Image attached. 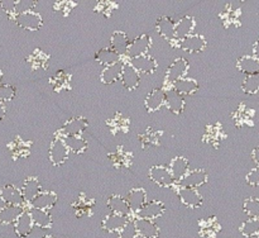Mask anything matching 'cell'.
<instances>
[{"instance_id":"obj_1","label":"cell","mask_w":259,"mask_h":238,"mask_svg":"<svg viewBox=\"0 0 259 238\" xmlns=\"http://www.w3.org/2000/svg\"><path fill=\"white\" fill-rule=\"evenodd\" d=\"M48 156H50V161L55 166H61L65 164L70 156V151H68L67 146L63 142L62 137L57 136L50 144V149H48Z\"/></svg>"},{"instance_id":"obj_2","label":"cell","mask_w":259,"mask_h":238,"mask_svg":"<svg viewBox=\"0 0 259 238\" xmlns=\"http://www.w3.org/2000/svg\"><path fill=\"white\" fill-rule=\"evenodd\" d=\"M12 18L15 22L18 27L23 28L25 30H30V32H35L39 29L43 24L42 15L37 12H28L23 13V14H14Z\"/></svg>"},{"instance_id":"obj_3","label":"cell","mask_w":259,"mask_h":238,"mask_svg":"<svg viewBox=\"0 0 259 238\" xmlns=\"http://www.w3.org/2000/svg\"><path fill=\"white\" fill-rule=\"evenodd\" d=\"M189 68H190V65L189 62H187L186 58L184 57L176 58V60L168 66V68H167L166 76H164V81H166V84L172 85V84H175L176 81H179L180 78H184L185 76H186Z\"/></svg>"},{"instance_id":"obj_4","label":"cell","mask_w":259,"mask_h":238,"mask_svg":"<svg viewBox=\"0 0 259 238\" xmlns=\"http://www.w3.org/2000/svg\"><path fill=\"white\" fill-rule=\"evenodd\" d=\"M152 47V38L148 34H141L138 37L134 38L128 46L125 55L128 56L129 60L134 57H139V56L147 55Z\"/></svg>"},{"instance_id":"obj_5","label":"cell","mask_w":259,"mask_h":238,"mask_svg":"<svg viewBox=\"0 0 259 238\" xmlns=\"http://www.w3.org/2000/svg\"><path fill=\"white\" fill-rule=\"evenodd\" d=\"M177 47L181 48V50L186 51L190 53H200L202 51H205L206 48V39L202 34H192L187 35L186 38L181 41H177Z\"/></svg>"},{"instance_id":"obj_6","label":"cell","mask_w":259,"mask_h":238,"mask_svg":"<svg viewBox=\"0 0 259 238\" xmlns=\"http://www.w3.org/2000/svg\"><path fill=\"white\" fill-rule=\"evenodd\" d=\"M148 176L154 184L163 187H169L175 184L174 177H172L171 171L168 167L162 166V165H154L149 169Z\"/></svg>"},{"instance_id":"obj_7","label":"cell","mask_w":259,"mask_h":238,"mask_svg":"<svg viewBox=\"0 0 259 238\" xmlns=\"http://www.w3.org/2000/svg\"><path fill=\"white\" fill-rule=\"evenodd\" d=\"M88 126V119L82 118V116H73V118H71L70 121H67L63 124L62 129L60 132H57V136H81L86 131Z\"/></svg>"},{"instance_id":"obj_8","label":"cell","mask_w":259,"mask_h":238,"mask_svg":"<svg viewBox=\"0 0 259 238\" xmlns=\"http://www.w3.org/2000/svg\"><path fill=\"white\" fill-rule=\"evenodd\" d=\"M139 73H148V75H152L157 71L158 68V62L156 61V58L153 56H151L149 53L143 56H139V57L131 58L128 61Z\"/></svg>"},{"instance_id":"obj_9","label":"cell","mask_w":259,"mask_h":238,"mask_svg":"<svg viewBox=\"0 0 259 238\" xmlns=\"http://www.w3.org/2000/svg\"><path fill=\"white\" fill-rule=\"evenodd\" d=\"M209 180V174L202 169L191 170L187 172L186 176L179 182L180 186L191 187V189H199L202 185H205Z\"/></svg>"},{"instance_id":"obj_10","label":"cell","mask_w":259,"mask_h":238,"mask_svg":"<svg viewBox=\"0 0 259 238\" xmlns=\"http://www.w3.org/2000/svg\"><path fill=\"white\" fill-rule=\"evenodd\" d=\"M0 200L5 205H22V207H24L25 204L20 189H18L13 184H7L0 189Z\"/></svg>"},{"instance_id":"obj_11","label":"cell","mask_w":259,"mask_h":238,"mask_svg":"<svg viewBox=\"0 0 259 238\" xmlns=\"http://www.w3.org/2000/svg\"><path fill=\"white\" fill-rule=\"evenodd\" d=\"M177 194H179V197L182 204L189 208H192V209L200 208L202 205V202H204L202 195L200 194V191L197 189L180 186L177 189Z\"/></svg>"},{"instance_id":"obj_12","label":"cell","mask_w":259,"mask_h":238,"mask_svg":"<svg viewBox=\"0 0 259 238\" xmlns=\"http://www.w3.org/2000/svg\"><path fill=\"white\" fill-rule=\"evenodd\" d=\"M120 81L126 90L134 91L138 88L139 84H141V73H139L131 63L124 62Z\"/></svg>"},{"instance_id":"obj_13","label":"cell","mask_w":259,"mask_h":238,"mask_svg":"<svg viewBox=\"0 0 259 238\" xmlns=\"http://www.w3.org/2000/svg\"><path fill=\"white\" fill-rule=\"evenodd\" d=\"M164 210H166L164 203L159 202V200H152V202L146 203V205L137 213V218L154 220L161 217Z\"/></svg>"},{"instance_id":"obj_14","label":"cell","mask_w":259,"mask_h":238,"mask_svg":"<svg viewBox=\"0 0 259 238\" xmlns=\"http://www.w3.org/2000/svg\"><path fill=\"white\" fill-rule=\"evenodd\" d=\"M168 169L171 171L172 177H174V181L180 182L190 171V162L186 157L176 156L172 158Z\"/></svg>"},{"instance_id":"obj_15","label":"cell","mask_w":259,"mask_h":238,"mask_svg":"<svg viewBox=\"0 0 259 238\" xmlns=\"http://www.w3.org/2000/svg\"><path fill=\"white\" fill-rule=\"evenodd\" d=\"M134 224H136L137 233H138L139 237L157 238L159 235V228L153 220L137 218V219L134 220Z\"/></svg>"},{"instance_id":"obj_16","label":"cell","mask_w":259,"mask_h":238,"mask_svg":"<svg viewBox=\"0 0 259 238\" xmlns=\"http://www.w3.org/2000/svg\"><path fill=\"white\" fill-rule=\"evenodd\" d=\"M58 196L55 191H40L34 199L30 203V208L40 210H50L51 208L55 207L57 203Z\"/></svg>"},{"instance_id":"obj_17","label":"cell","mask_w":259,"mask_h":238,"mask_svg":"<svg viewBox=\"0 0 259 238\" xmlns=\"http://www.w3.org/2000/svg\"><path fill=\"white\" fill-rule=\"evenodd\" d=\"M126 202H128L131 212L137 214L147 203L146 190H144L143 187H134V189H132L131 191H129L128 197H126Z\"/></svg>"},{"instance_id":"obj_18","label":"cell","mask_w":259,"mask_h":238,"mask_svg":"<svg viewBox=\"0 0 259 238\" xmlns=\"http://www.w3.org/2000/svg\"><path fill=\"white\" fill-rule=\"evenodd\" d=\"M164 105L172 113L181 114L185 109V99L181 94H179L171 88L164 91Z\"/></svg>"},{"instance_id":"obj_19","label":"cell","mask_w":259,"mask_h":238,"mask_svg":"<svg viewBox=\"0 0 259 238\" xmlns=\"http://www.w3.org/2000/svg\"><path fill=\"white\" fill-rule=\"evenodd\" d=\"M195 18L191 15H185L179 22L175 24V39L181 41L186 38L187 35L192 34L195 29Z\"/></svg>"},{"instance_id":"obj_20","label":"cell","mask_w":259,"mask_h":238,"mask_svg":"<svg viewBox=\"0 0 259 238\" xmlns=\"http://www.w3.org/2000/svg\"><path fill=\"white\" fill-rule=\"evenodd\" d=\"M22 191L23 197H24V202L25 204H30L32 200L39 194L42 190H40V184H39V180L34 176H29L24 180L23 182V186L20 189Z\"/></svg>"},{"instance_id":"obj_21","label":"cell","mask_w":259,"mask_h":238,"mask_svg":"<svg viewBox=\"0 0 259 238\" xmlns=\"http://www.w3.org/2000/svg\"><path fill=\"white\" fill-rule=\"evenodd\" d=\"M25 212L22 205H4L0 208V224H14L15 220Z\"/></svg>"},{"instance_id":"obj_22","label":"cell","mask_w":259,"mask_h":238,"mask_svg":"<svg viewBox=\"0 0 259 238\" xmlns=\"http://www.w3.org/2000/svg\"><path fill=\"white\" fill-rule=\"evenodd\" d=\"M128 220L129 217H124V215L111 213V214L106 215V217L104 218L103 223H101V227H103V229H105L106 232L109 233H119Z\"/></svg>"},{"instance_id":"obj_23","label":"cell","mask_w":259,"mask_h":238,"mask_svg":"<svg viewBox=\"0 0 259 238\" xmlns=\"http://www.w3.org/2000/svg\"><path fill=\"white\" fill-rule=\"evenodd\" d=\"M123 66H124V61H119V62L114 63V65L106 66V67L103 68L100 73V81L103 84H113L115 81L120 80L121 76V71H123Z\"/></svg>"},{"instance_id":"obj_24","label":"cell","mask_w":259,"mask_h":238,"mask_svg":"<svg viewBox=\"0 0 259 238\" xmlns=\"http://www.w3.org/2000/svg\"><path fill=\"white\" fill-rule=\"evenodd\" d=\"M175 24L174 19L167 15H162L157 19V32L164 38V39L169 41V42H174L175 41Z\"/></svg>"},{"instance_id":"obj_25","label":"cell","mask_w":259,"mask_h":238,"mask_svg":"<svg viewBox=\"0 0 259 238\" xmlns=\"http://www.w3.org/2000/svg\"><path fill=\"white\" fill-rule=\"evenodd\" d=\"M144 105H146L148 113H154V111L158 110L159 108L164 105V91L162 89H153L147 95Z\"/></svg>"},{"instance_id":"obj_26","label":"cell","mask_w":259,"mask_h":238,"mask_svg":"<svg viewBox=\"0 0 259 238\" xmlns=\"http://www.w3.org/2000/svg\"><path fill=\"white\" fill-rule=\"evenodd\" d=\"M33 220L32 217H30L29 212L25 210L14 223V230H15V234L18 237H27V235L30 234L33 229Z\"/></svg>"},{"instance_id":"obj_27","label":"cell","mask_w":259,"mask_h":238,"mask_svg":"<svg viewBox=\"0 0 259 238\" xmlns=\"http://www.w3.org/2000/svg\"><path fill=\"white\" fill-rule=\"evenodd\" d=\"M254 110L250 109L249 106H247L245 104H240L238 106L237 110L234 111V118L235 124L238 127H243V126H252L253 124V119H254Z\"/></svg>"},{"instance_id":"obj_28","label":"cell","mask_w":259,"mask_h":238,"mask_svg":"<svg viewBox=\"0 0 259 238\" xmlns=\"http://www.w3.org/2000/svg\"><path fill=\"white\" fill-rule=\"evenodd\" d=\"M108 208L110 209L111 213H114V214L124 215V217H129V213H132L131 209H129L126 199H124L123 196H120V195L118 194H114L109 197Z\"/></svg>"},{"instance_id":"obj_29","label":"cell","mask_w":259,"mask_h":238,"mask_svg":"<svg viewBox=\"0 0 259 238\" xmlns=\"http://www.w3.org/2000/svg\"><path fill=\"white\" fill-rule=\"evenodd\" d=\"M131 43L128 35L123 30H115L110 37V48L118 52L119 55H125L128 46Z\"/></svg>"},{"instance_id":"obj_30","label":"cell","mask_w":259,"mask_h":238,"mask_svg":"<svg viewBox=\"0 0 259 238\" xmlns=\"http://www.w3.org/2000/svg\"><path fill=\"white\" fill-rule=\"evenodd\" d=\"M172 89L177 91L179 94L184 95H192L199 90V83L195 78L191 77H184L180 78L175 84H172Z\"/></svg>"},{"instance_id":"obj_31","label":"cell","mask_w":259,"mask_h":238,"mask_svg":"<svg viewBox=\"0 0 259 238\" xmlns=\"http://www.w3.org/2000/svg\"><path fill=\"white\" fill-rule=\"evenodd\" d=\"M62 139L63 142H65L66 146H67L70 153L72 152V153L81 154L83 153L89 147L88 141L81 136H65L62 137Z\"/></svg>"},{"instance_id":"obj_32","label":"cell","mask_w":259,"mask_h":238,"mask_svg":"<svg viewBox=\"0 0 259 238\" xmlns=\"http://www.w3.org/2000/svg\"><path fill=\"white\" fill-rule=\"evenodd\" d=\"M237 68L240 72L245 75H253V73L259 72V61L253 57L252 55H245L238 60Z\"/></svg>"},{"instance_id":"obj_33","label":"cell","mask_w":259,"mask_h":238,"mask_svg":"<svg viewBox=\"0 0 259 238\" xmlns=\"http://www.w3.org/2000/svg\"><path fill=\"white\" fill-rule=\"evenodd\" d=\"M95 60L98 61L100 65L103 66H110L114 63L121 61V55H119L118 52H115L114 50H111L110 47L101 48L98 53L95 55Z\"/></svg>"},{"instance_id":"obj_34","label":"cell","mask_w":259,"mask_h":238,"mask_svg":"<svg viewBox=\"0 0 259 238\" xmlns=\"http://www.w3.org/2000/svg\"><path fill=\"white\" fill-rule=\"evenodd\" d=\"M29 214L32 217L33 225L39 228H48L52 225V215L50 214V212L47 210H40V209H34V208H30Z\"/></svg>"},{"instance_id":"obj_35","label":"cell","mask_w":259,"mask_h":238,"mask_svg":"<svg viewBox=\"0 0 259 238\" xmlns=\"http://www.w3.org/2000/svg\"><path fill=\"white\" fill-rule=\"evenodd\" d=\"M51 86L57 93L68 90L71 88V75L65 72V71H60V72H57L55 76L51 77Z\"/></svg>"},{"instance_id":"obj_36","label":"cell","mask_w":259,"mask_h":238,"mask_svg":"<svg viewBox=\"0 0 259 238\" xmlns=\"http://www.w3.org/2000/svg\"><path fill=\"white\" fill-rule=\"evenodd\" d=\"M48 60H50V56H47L40 50H34L32 55L27 58L32 70H46L48 66Z\"/></svg>"},{"instance_id":"obj_37","label":"cell","mask_w":259,"mask_h":238,"mask_svg":"<svg viewBox=\"0 0 259 238\" xmlns=\"http://www.w3.org/2000/svg\"><path fill=\"white\" fill-rule=\"evenodd\" d=\"M108 127L111 129L114 134L126 133L129 129V119L118 113L114 118L108 121Z\"/></svg>"},{"instance_id":"obj_38","label":"cell","mask_w":259,"mask_h":238,"mask_svg":"<svg viewBox=\"0 0 259 238\" xmlns=\"http://www.w3.org/2000/svg\"><path fill=\"white\" fill-rule=\"evenodd\" d=\"M9 148H10V151H12L14 160L29 154V143L25 141H23L20 137H17L14 141L10 142Z\"/></svg>"},{"instance_id":"obj_39","label":"cell","mask_w":259,"mask_h":238,"mask_svg":"<svg viewBox=\"0 0 259 238\" xmlns=\"http://www.w3.org/2000/svg\"><path fill=\"white\" fill-rule=\"evenodd\" d=\"M225 134L224 131H223L222 126L220 124H214V126H209L207 127L206 132H205V138L206 142L209 143L215 144V143H220V142L224 139Z\"/></svg>"},{"instance_id":"obj_40","label":"cell","mask_w":259,"mask_h":238,"mask_svg":"<svg viewBox=\"0 0 259 238\" xmlns=\"http://www.w3.org/2000/svg\"><path fill=\"white\" fill-rule=\"evenodd\" d=\"M220 225L217 218H207L201 222V234L207 238H215L217 233L219 232Z\"/></svg>"},{"instance_id":"obj_41","label":"cell","mask_w":259,"mask_h":238,"mask_svg":"<svg viewBox=\"0 0 259 238\" xmlns=\"http://www.w3.org/2000/svg\"><path fill=\"white\" fill-rule=\"evenodd\" d=\"M242 90L244 91L245 94H249V95H253V94H257L259 91V72L253 73V75H248L247 77L244 78L242 84Z\"/></svg>"},{"instance_id":"obj_42","label":"cell","mask_w":259,"mask_h":238,"mask_svg":"<svg viewBox=\"0 0 259 238\" xmlns=\"http://www.w3.org/2000/svg\"><path fill=\"white\" fill-rule=\"evenodd\" d=\"M240 233L244 237H254L259 234V219L249 218L240 225Z\"/></svg>"},{"instance_id":"obj_43","label":"cell","mask_w":259,"mask_h":238,"mask_svg":"<svg viewBox=\"0 0 259 238\" xmlns=\"http://www.w3.org/2000/svg\"><path fill=\"white\" fill-rule=\"evenodd\" d=\"M243 209H244L245 214L249 215V218H254L259 219V199L258 197H248L244 200L243 204Z\"/></svg>"},{"instance_id":"obj_44","label":"cell","mask_w":259,"mask_h":238,"mask_svg":"<svg viewBox=\"0 0 259 238\" xmlns=\"http://www.w3.org/2000/svg\"><path fill=\"white\" fill-rule=\"evenodd\" d=\"M240 17V9H234L232 4H228L225 7V10L222 13V18L224 20V23H229V24H235V23L239 22Z\"/></svg>"},{"instance_id":"obj_45","label":"cell","mask_w":259,"mask_h":238,"mask_svg":"<svg viewBox=\"0 0 259 238\" xmlns=\"http://www.w3.org/2000/svg\"><path fill=\"white\" fill-rule=\"evenodd\" d=\"M17 94V89L10 84H0V101L3 104L13 100Z\"/></svg>"},{"instance_id":"obj_46","label":"cell","mask_w":259,"mask_h":238,"mask_svg":"<svg viewBox=\"0 0 259 238\" xmlns=\"http://www.w3.org/2000/svg\"><path fill=\"white\" fill-rule=\"evenodd\" d=\"M138 237V233H137L136 224H134V220L129 219L128 222L125 223L121 230L119 232L118 238H137Z\"/></svg>"},{"instance_id":"obj_47","label":"cell","mask_w":259,"mask_h":238,"mask_svg":"<svg viewBox=\"0 0 259 238\" xmlns=\"http://www.w3.org/2000/svg\"><path fill=\"white\" fill-rule=\"evenodd\" d=\"M34 7V0H20V2H17V4H15L14 14H23V13L33 12Z\"/></svg>"},{"instance_id":"obj_48","label":"cell","mask_w":259,"mask_h":238,"mask_svg":"<svg viewBox=\"0 0 259 238\" xmlns=\"http://www.w3.org/2000/svg\"><path fill=\"white\" fill-rule=\"evenodd\" d=\"M141 139L143 142V147L156 146V144H158V132H152L149 129L143 136H141Z\"/></svg>"},{"instance_id":"obj_49","label":"cell","mask_w":259,"mask_h":238,"mask_svg":"<svg viewBox=\"0 0 259 238\" xmlns=\"http://www.w3.org/2000/svg\"><path fill=\"white\" fill-rule=\"evenodd\" d=\"M245 181L250 186H259V166H255L254 169L248 172L245 176Z\"/></svg>"},{"instance_id":"obj_50","label":"cell","mask_w":259,"mask_h":238,"mask_svg":"<svg viewBox=\"0 0 259 238\" xmlns=\"http://www.w3.org/2000/svg\"><path fill=\"white\" fill-rule=\"evenodd\" d=\"M15 4H17V2H13V0H0V7H2V9L7 14H9L10 17L14 15Z\"/></svg>"},{"instance_id":"obj_51","label":"cell","mask_w":259,"mask_h":238,"mask_svg":"<svg viewBox=\"0 0 259 238\" xmlns=\"http://www.w3.org/2000/svg\"><path fill=\"white\" fill-rule=\"evenodd\" d=\"M252 158L257 164V166H259V147H255L252 151Z\"/></svg>"},{"instance_id":"obj_52","label":"cell","mask_w":259,"mask_h":238,"mask_svg":"<svg viewBox=\"0 0 259 238\" xmlns=\"http://www.w3.org/2000/svg\"><path fill=\"white\" fill-rule=\"evenodd\" d=\"M252 56L259 61V39L254 43V45H253V55Z\"/></svg>"},{"instance_id":"obj_53","label":"cell","mask_w":259,"mask_h":238,"mask_svg":"<svg viewBox=\"0 0 259 238\" xmlns=\"http://www.w3.org/2000/svg\"><path fill=\"white\" fill-rule=\"evenodd\" d=\"M5 113H7V110H5L4 104H3L2 101H0V121H3V119H4Z\"/></svg>"},{"instance_id":"obj_54","label":"cell","mask_w":259,"mask_h":238,"mask_svg":"<svg viewBox=\"0 0 259 238\" xmlns=\"http://www.w3.org/2000/svg\"><path fill=\"white\" fill-rule=\"evenodd\" d=\"M2 78H3V71L2 68H0V84H2Z\"/></svg>"},{"instance_id":"obj_55","label":"cell","mask_w":259,"mask_h":238,"mask_svg":"<svg viewBox=\"0 0 259 238\" xmlns=\"http://www.w3.org/2000/svg\"><path fill=\"white\" fill-rule=\"evenodd\" d=\"M43 238H53V237H52V235H45Z\"/></svg>"},{"instance_id":"obj_56","label":"cell","mask_w":259,"mask_h":238,"mask_svg":"<svg viewBox=\"0 0 259 238\" xmlns=\"http://www.w3.org/2000/svg\"><path fill=\"white\" fill-rule=\"evenodd\" d=\"M257 237H258V238H259V234H258V235H257Z\"/></svg>"}]
</instances>
